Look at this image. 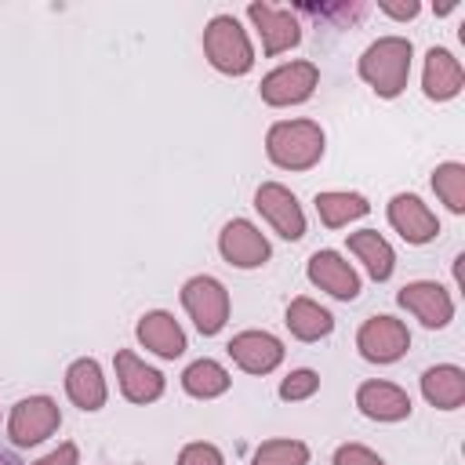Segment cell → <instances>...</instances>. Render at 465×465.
Returning <instances> with one entry per match:
<instances>
[{
  "mask_svg": "<svg viewBox=\"0 0 465 465\" xmlns=\"http://www.w3.org/2000/svg\"><path fill=\"white\" fill-rule=\"evenodd\" d=\"M0 465H18V461H15V458H11V454L0 447Z\"/></svg>",
  "mask_w": 465,
  "mask_h": 465,
  "instance_id": "1f68e13d",
  "label": "cell"
},
{
  "mask_svg": "<svg viewBox=\"0 0 465 465\" xmlns=\"http://www.w3.org/2000/svg\"><path fill=\"white\" fill-rule=\"evenodd\" d=\"M229 385H232V378H229V371H225L218 360H193V363L182 371V389H185L193 400H214V396H222Z\"/></svg>",
  "mask_w": 465,
  "mask_h": 465,
  "instance_id": "cb8c5ba5",
  "label": "cell"
},
{
  "mask_svg": "<svg viewBox=\"0 0 465 465\" xmlns=\"http://www.w3.org/2000/svg\"><path fill=\"white\" fill-rule=\"evenodd\" d=\"M411 58H414V47L407 36H378L360 54L356 69H360V80L378 98H396L411 80Z\"/></svg>",
  "mask_w": 465,
  "mask_h": 465,
  "instance_id": "6da1fadb",
  "label": "cell"
},
{
  "mask_svg": "<svg viewBox=\"0 0 465 465\" xmlns=\"http://www.w3.org/2000/svg\"><path fill=\"white\" fill-rule=\"evenodd\" d=\"M396 302H400L411 316H418L421 327H429V331H440V327H447V323L454 320V298H450L436 280H414V283L400 287Z\"/></svg>",
  "mask_w": 465,
  "mask_h": 465,
  "instance_id": "8fae6325",
  "label": "cell"
},
{
  "mask_svg": "<svg viewBox=\"0 0 465 465\" xmlns=\"http://www.w3.org/2000/svg\"><path fill=\"white\" fill-rule=\"evenodd\" d=\"M327 134L316 120H276L265 131V156L280 171H309L323 160Z\"/></svg>",
  "mask_w": 465,
  "mask_h": 465,
  "instance_id": "7a4b0ae2",
  "label": "cell"
},
{
  "mask_svg": "<svg viewBox=\"0 0 465 465\" xmlns=\"http://www.w3.org/2000/svg\"><path fill=\"white\" fill-rule=\"evenodd\" d=\"M251 465H309V447L291 436L265 440V443H258Z\"/></svg>",
  "mask_w": 465,
  "mask_h": 465,
  "instance_id": "484cf974",
  "label": "cell"
},
{
  "mask_svg": "<svg viewBox=\"0 0 465 465\" xmlns=\"http://www.w3.org/2000/svg\"><path fill=\"white\" fill-rule=\"evenodd\" d=\"M389 225L407 240V243H414V247H421V243H429V240H436V232H440V218L429 211V203L421 200V196H414V193H396L392 200H389Z\"/></svg>",
  "mask_w": 465,
  "mask_h": 465,
  "instance_id": "7c38bea8",
  "label": "cell"
},
{
  "mask_svg": "<svg viewBox=\"0 0 465 465\" xmlns=\"http://www.w3.org/2000/svg\"><path fill=\"white\" fill-rule=\"evenodd\" d=\"M218 251H222V258H225L229 265H236V269H258V265H265L269 254H272L265 232H262L254 222H247V218H232V222L222 225V232H218Z\"/></svg>",
  "mask_w": 465,
  "mask_h": 465,
  "instance_id": "30bf717a",
  "label": "cell"
},
{
  "mask_svg": "<svg viewBox=\"0 0 465 465\" xmlns=\"http://www.w3.org/2000/svg\"><path fill=\"white\" fill-rule=\"evenodd\" d=\"M421 87L432 102H450L465 87V69L447 47H429L425 51V69H421Z\"/></svg>",
  "mask_w": 465,
  "mask_h": 465,
  "instance_id": "e0dca14e",
  "label": "cell"
},
{
  "mask_svg": "<svg viewBox=\"0 0 465 465\" xmlns=\"http://www.w3.org/2000/svg\"><path fill=\"white\" fill-rule=\"evenodd\" d=\"M178 465H225V458H222V450L214 443L196 440V443H185L178 450Z\"/></svg>",
  "mask_w": 465,
  "mask_h": 465,
  "instance_id": "83f0119b",
  "label": "cell"
},
{
  "mask_svg": "<svg viewBox=\"0 0 465 465\" xmlns=\"http://www.w3.org/2000/svg\"><path fill=\"white\" fill-rule=\"evenodd\" d=\"M356 349H360V356L371 360V363H396V360L411 349V331H407L403 320L381 312V316H371V320L360 323V331H356Z\"/></svg>",
  "mask_w": 465,
  "mask_h": 465,
  "instance_id": "52a82bcc",
  "label": "cell"
},
{
  "mask_svg": "<svg viewBox=\"0 0 465 465\" xmlns=\"http://www.w3.org/2000/svg\"><path fill=\"white\" fill-rule=\"evenodd\" d=\"M421 396L436 411H458L465 403V371L454 363H436L421 374Z\"/></svg>",
  "mask_w": 465,
  "mask_h": 465,
  "instance_id": "ffe728a7",
  "label": "cell"
},
{
  "mask_svg": "<svg viewBox=\"0 0 465 465\" xmlns=\"http://www.w3.org/2000/svg\"><path fill=\"white\" fill-rule=\"evenodd\" d=\"M134 334H138V341H142L149 352H156L160 360H178V356L185 352V331H182V323H178L171 312H163V309L145 312V316L138 320Z\"/></svg>",
  "mask_w": 465,
  "mask_h": 465,
  "instance_id": "ac0fdd59",
  "label": "cell"
},
{
  "mask_svg": "<svg viewBox=\"0 0 465 465\" xmlns=\"http://www.w3.org/2000/svg\"><path fill=\"white\" fill-rule=\"evenodd\" d=\"M203 54L225 76H243L254 65V47L236 15H214L203 25Z\"/></svg>",
  "mask_w": 465,
  "mask_h": 465,
  "instance_id": "3957f363",
  "label": "cell"
},
{
  "mask_svg": "<svg viewBox=\"0 0 465 465\" xmlns=\"http://www.w3.org/2000/svg\"><path fill=\"white\" fill-rule=\"evenodd\" d=\"M316 84H320V65L309 62V58H298V62H283L272 73H265L262 84H258V94H262L265 105L287 109V105L309 102Z\"/></svg>",
  "mask_w": 465,
  "mask_h": 465,
  "instance_id": "277c9868",
  "label": "cell"
},
{
  "mask_svg": "<svg viewBox=\"0 0 465 465\" xmlns=\"http://www.w3.org/2000/svg\"><path fill=\"white\" fill-rule=\"evenodd\" d=\"M349 251L363 262L367 276H371V280H378V283H385V280L392 276V269H396V251H392V243H389L378 229L349 232Z\"/></svg>",
  "mask_w": 465,
  "mask_h": 465,
  "instance_id": "44dd1931",
  "label": "cell"
},
{
  "mask_svg": "<svg viewBox=\"0 0 465 465\" xmlns=\"http://www.w3.org/2000/svg\"><path fill=\"white\" fill-rule=\"evenodd\" d=\"M334 465H385V458L363 443H341L334 450Z\"/></svg>",
  "mask_w": 465,
  "mask_h": 465,
  "instance_id": "f1b7e54d",
  "label": "cell"
},
{
  "mask_svg": "<svg viewBox=\"0 0 465 465\" xmlns=\"http://www.w3.org/2000/svg\"><path fill=\"white\" fill-rule=\"evenodd\" d=\"M80 461V450H76V443H58L51 454H44L40 461H33V465H76Z\"/></svg>",
  "mask_w": 465,
  "mask_h": 465,
  "instance_id": "f546056e",
  "label": "cell"
},
{
  "mask_svg": "<svg viewBox=\"0 0 465 465\" xmlns=\"http://www.w3.org/2000/svg\"><path fill=\"white\" fill-rule=\"evenodd\" d=\"M309 280L338 302H352L360 294V276L338 251H316L309 258Z\"/></svg>",
  "mask_w": 465,
  "mask_h": 465,
  "instance_id": "2e32d148",
  "label": "cell"
},
{
  "mask_svg": "<svg viewBox=\"0 0 465 465\" xmlns=\"http://www.w3.org/2000/svg\"><path fill=\"white\" fill-rule=\"evenodd\" d=\"M432 189H436V196L447 203V211L461 214V211H465V163H458V160L440 163V167L432 171Z\"/></svg>",
  "mask_w": 465,
  "mask_h": 465,
  "instance_id": "d4e9b609",
  "label": "cell"
},
{
  "mask_svg": "<svg viewBox=\"0 0 465 465\" xmlns=\"http://www.w3.org/2000/svg\"><path fill=\"white\" fill-rule=\"evenodd\" d=\"M378 11H381V15H389V18H396V22H407V18H414V15L421 11V4H418V0H407V4L381 0V4H378Z\"/></svg>",
  "mask_w": 465,
  "mask_h": 465,
  "instance_id": "4dcf8cb0",
  "label": "cell"
},
{
  "mask_svg": "<svg viewBox=\"0 0 465 465\" xmlns=\"http://www.w3.org/2000/svg\"><path fill=\"white\" fill-rule=\"evenodd\" d=\"M62 425V411L51 396H25L11 407L7 418V436L15 447H36L47 436H54Z\"/></svg>",
  "mask_w": 465,
  "mask_h": 465,
  "instance_id": "8992f818",
  "label": "cell"
},
{
  "mask_svg": "<svg viewBox=\"0 0 465 465\" xmlns=\"http://www.w3.org/2000/svg\"><path fill=\"white\" fill-rule=\"evenodd\" d=\"M113 367H116V385H120L124 400H131V403H156L163 396V374L156 367H149L145 360H138L131 349H120Z\"/></svg>",
  "mask_w": 465,
  "mask_h": 465,
  "instance_id": "5bb4252c",
  "label": "cell"
},
{
  "mask_svg": "<svg viewBox=\"0 0 465 465\" xmlns=\"http://www.w3.org/2000/svg\"><path fill=\"white\" fill-rule=\"evenodd\" d=\"M316 389H320V374L309 371V367H298V371H291V374L280 381V400L298 403V400L316 396Z\"/></svg>",
  "mask_w": 465,
  "mask_h": 465,
  "instance_id": "4316f807",
  "label": "cell"
},
{
  "mask_svg": "<svg viewBox=\"0 0 465 465\" xmlns=\"http://www.w3.org/2000/svg\"><path fill=\"white\" fill-rule=\"evenodd\" d=\"M312 203H316V214H320V222H323L327 229H341V225H349V222H356V218H363V214L371 211L367 196H360V193H345V189L316 193Z\"/></svg>",
  "mask_w": 465,
  "mask_h": 465,
  "instance_id": "603a6c76",
  "label": "cell"
},
{
  "mask_svg": "<svg viewBox=\"0 0 465 465\" xmlns=\"http://www.w3.org/2000/svg\"><path fill=\"white\" fill-rule=\"evenodd\" d=\"M65 396L80 407V411H102L105 400H109V389H105V374L98 367V360L91 356H80L65 367Z\"/></svg>",
  "mask_w": 465,
  "mask_h": 465,
  "instance_id": "d6986e66",
  "label": "cell"
},
{
  "mask_svg": "<svg viewBox=\"0 0 465 465\" xmlns=\"http://www.w3.org/2000/svg\"><path fill=\"white\" fill-rule=\"evenodd\" d=\"M182 305H185L189 320L196 323V331L207 338L218 334L229 320V291L218 276H207V272L189 276L182 283Z\"/></svg>",
  "mask_w": 465,
  "mask_h": 465,
  "instance_id": "5b68a950",
  "label": "cell"
},
{
  "mask_svg": "<svg viewBox=\"0 0 465 465\" xmlns=\"http://www.w3.org/2000/svg\"><path fill=\"white\" fill-rule=\"evenodd\" d=\"M247 18L251 25L258 29L262 36V54L272 58V54H283L291 47L302 44V22L291 7H276V4H251L247 7Z\"/></svg>",
  "mask_w": 465,
  "mask_h": 465,
  "instance_id": "9c48e42d",
  "label": "cell"
},
{
  "mask_svg": "<svg viewBox=\"0 0 465 465\" xmlns=\"http://www.w3.org/2000/svg\"><path fill=\"white\" fill-rule=\"evenodd\" d=\"M254 207H258V214L272 225L276 236H283V240H302V236H305V211H302L298 196H294L287 185H280V182H262V185L254 189Z\"/></svg>",
  "mask_w": 465,
  "mask_h": 465,
  "instance_id": "ba28073f",
  "label": "cell"
},
{
  "mask_svg": "<svg viewBox=\"0 0 465 465\" xmlns=\"http://www.w3.org/2000/svg\"><path fill=\"white\" fill-rule=\"evenodd\" d=\"M229 356L247 374H269L283 363V341L269 331H240L229 338Z\"/></svg>",
  "mask_w": 465,
  "mask_h": 465,
  "instance_id": "4fadbf2b",
  "label": "cell"
},
{
  "mask_svg": "<svg viewBox=\"0 0 465 465\" xmlns=\"http://www.w3.org/2000/svg\"><path fill=\"white\" fill-rule=\"evenodd\" d=\"M287 331L298 338V341H320V338H327L331 331H334V316L320 305V302H312V298H291V305H287Z\"/></svg>",
  "mask_w": 465,
  "mask_h": 465,
  "instance_id": "7402d4cb",
  "label": "cell"
},
{
  "mask_svg": "<svg viewBox=\"0 0 465 465\" xmlns=\"http://www.w3.org/2000/svg\"><path fill=\"white\" fill-rule=\"evenodd\" d=\"M356 407L371 421H403L414 411L407 389H400L392 381H381V378H371L356 389Z\"/></svg>",
  "mask_w": 465,
  "mask_h": 465,
  "instance_id": "9a60e30c",
  "label": "cell"
}]
</instances>
